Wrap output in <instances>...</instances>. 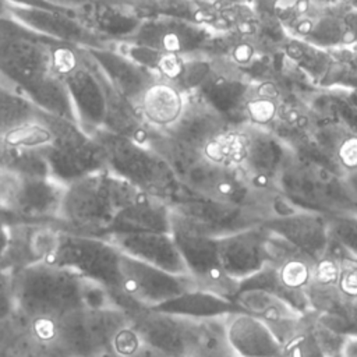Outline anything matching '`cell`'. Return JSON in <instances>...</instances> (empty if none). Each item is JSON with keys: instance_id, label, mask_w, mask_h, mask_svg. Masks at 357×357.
Returning a JSON list of instances; mask_svg holds the SVG:
<instances>
[{"instance_id": "1", "label": "cell", "mask_w": 357, "mask_h": 357, "mask_svg": "<svg viewBox=\"0 0 357 357\" xmlns=\"http://www.w3.org/2000/svg\"><path fill=\"white\" fill-rule=\"evenodd\" d=\"M10 278L14 312L38 343L64 315L85 305H112L102 289L52 264L32 265Z\"/></svg>"}, {"instance_id": "2", "label": "cell", "mask_w": 357, "mask_h": 357, "mask_svg": "<svg viewBox=\"0 0 357 357\" xmlns=\"http://www.w3.org/2000/svg\"><path fill=\"white\" fill-rule=\"evenodd\" d=\"M141 194L107 169L95 172L66 187L57 225L63 231L105 237L116 215Z\"/></svg>"}, {"instance_id": "3", "label": "cell", "mask_w": 357, "mask_h": 357, "mask_svg": "<svg viewBox=\"0 0 357 357\" xmlns=\"http://www.w3.org/2000/svg\"><path fill=\"white\" fill-rule=\"evenodd\" d=\"M344 177L346 174L332 169V165L291 155L276 187L296 209L315 212L326 218L356 213L357 206Z\"/></svg>"}, {"instance_id": "4", "label": "cell", "mask_w": 357, "mask_h": 357, "mask_svg": "<svg viewBox=\"0 0 357 357\" xmlns=\"http://www.w3.org/2000/svg\"><path fill=\"white\" fill-rule=\"evenodd\" d=\"M130 315L114 305H85L61 319L39 344L50 346L71 357H113Z\"/></svg>"}, {"instance_id": "5", "label": "cell", "mask_w": 357, "mask_h": 357, "mask_svg": "<svg viewBox=\"0 0 357 357\" xmlns=\"http://www.w3.org/2000/svg\"><path fill=\"white\" fill-rule=\"evenodd\" d=\"M91 135L102 146L106 169L114 176L169 205L180 198L174 173L151 148L105 128H98Z\"/></svg>"}, {"instance_id": "6", "label": "cell", "mask_w": 357, "mask_h": 357, "mask_svg": "<svg viewBox=\"0 0 357 357\" xmlns=\"http://www.w3.org/2000/svg\"><path fill=\"white\" fill-rule=\"evenodd\" d=\"M50 53L52 70L68 92L78 126L88 134L102 128L106 99L95 60L86 49L59 42L50 45Z\"/></svg>"}, {"instance_id": "7", "label": "cell", "mask_w": 357, "mask_h": 357, "mask_svg": "<svg viewBox=\"0 0 357 357\" xmlns=\"http://www.w3.org/2000/svg\"><path fill=\"white\" fill-rule=\"evenodd\" d=\"M39 117L52 131V141L43 148V153L53 180L67 187L88 174L106 169L102 146L77 123L42 110H39Z\"/></svg>"}, {"instance_id": "8", "label": "cell", "mask_w": 357, "mask_h": 357, "mask_svg": "<svg viewBox=\"0 0 357 357\" xmlns=\"http://www.w3.org/2000/svg\"><path fill=\"white\" fill-rule=\"evenodd\" d=\"M120 258L121 252L103 237L61 230L57 247L46 264L73 272L102 289L110 300L119 287Z\"/></svg>"}, {"instance_id": "9", "label": "cell", "mask_w": 357, "mask_h": 357, "mask_svg": "<svg viewBox=\"0 0 357 357\" xmlns=\"http://www.w3.org/2000/svg\"><path fill=\"white\" fill-rule=\"evenodd\" d=\"M64 190L52 177H32L0 169V215L7 223L57 225Z\"/></svg>"}, {"instance_id": "10", "label": "cell", "mask_w": 357, "mask_h": 357, "mask_svg": "<svg viewBox=\"0 0 357 357\" xmlns=\"http://www.w3.org/2000/svg\"><path fill=\"white\" fill-rule=\"evenodd\" d=\"M191 289L195 284L188 275H174L121 254L119 287L110 303L130 314L153 310Z\"/></svg>"}, {"instance_id": "11", "label": "cell", "mask_w": 357, "mask_h": 357, "mask_svg": "<svg viewBox=\"0 0 357 357\" xmlns=\"http://www.w3.org/2000/svg\"><path fill=\"white\" fill-rule=\"evenodd\" d=\"M170 206V218L213 238L261 226L272 215L254 204H234L201 198H180Z\"/></svg>"}, {"instance_id": "12", "label": "cell", "mask_w": 357, "mask_h": 357, "mask_svg": "<svg viewBox=\"0 0 357 357\" xmlns=\"http://www.w3.org/2000/svg\"><path fill=\"white\" fill-rule=\"evenodd\" d=\"M170 234L183 258L187 275L192 279L195 287L233 300L238 282L223 272L216 238L199 234L172 218Z\"/></svg>"}, {"instance_id": "13", "label": "cell", "mask_w": 357, "mask_h": 357, "mask_svg": "<svg viewBox=\"0 0 357 357\" xmlns=\"http://www.w3.org/2000/svg\"><path fill=\"white\" fill-rule=\"evenodd\" d=\"M128 315L139 339L165 357H195L205 319H188L153 310Z\"/></svg>"}, {"instance_id": "14", "label": "cell", "mask_w": 357, "mask_h": 357, "mask_svg": "<svg viewBox=\"0 0 357 357\" xmlns=\"http://www.w3.org/2000/svg\"><path fill=\"white\" fill-rule=\"evenodd\" d=\"M56 43L36 32L13 35L0 40V77L25 93L52 74L50 45Z\"/></svg>"}, {"instance_id": "15", "label": "cell", "mask_w": 357, "mask_h": 357, "mask_svg": "<svg viewBox=\"0 0 357 357\" xmlns=\"http://www.w3.org/2000/svg\"><path fill=\"white\" fill-rule=\"evenodd\" d=\"M240 128L244 138V148L237 169L248 185L257 188L276 187V181L291 153L266 127L250 123Z\"/></svg>"}, {"instance_id": "16", "label": "cell", "mask_w": 357, "mask_h": 357, "mask_svg": "<svg viewBox=\"0 0 357 357\" xmlns=\"http://www.w3.org/2000/svg\"><path fill=\"white\" fill-rule=\"evenodd\" d=\"M206 28L194 20L152 17L142 20L124 42L160 53L191 54L208 42L209 31Z\"/></svg>"}, {"instance_id": "17", "label": "cell", "mask_w": 357, "mask_h": 357, "mask_svg": "<svg viewBox=\"0 0 357 357\" xmlns=\"http://www.w3.org/2000/svg\"><path fill=\"white\" fill-rule=\"evenodd\" d=\"M60 233L61 229L54 223H8L7 244L0 257V272L13 276L32 265L49 262L57 247Z\"/></svg>"}, {"instance_id": "18", "label": "cell", "mask_w": 357, "mask_h": 357, "mask_svg": "<svg viewBox=\"0 0 357 357\" xmlns=\"http://www.w3.org/2000/svg\"><path fill=\"white\" fill-rule=\"evenodd\" d=\"M10 17L25 28L59 43L81 49H107L114 45L86 28L74 11L10 4Z\"/></svg>"}, {"instance_id": "19", "label": "cell", "mask_w": 357, "mask_h": 357, "mask_svg": "<svg viewBox=\"0 0 357 357\" xmlns=\"http://www.w3.org/2000/svg\"><path fill=\"white\" fill-rule=\"evenodd\" d=\"M271 234L284 240L318 262L331 243L328 218L308 211H291L278 215L261 225Z\"/></svg>"}, {"instance_id": "20", "label": "cell", "mask_w": 357, "mask_h": 357, "mask_svg": "<svg viewBox=\"0 0 357 357\" xmlns=\"http://www.w3.org/2000/svg\"><path fill=\"white\" fill-rule=\"evenodd\" d=\"M268 230L255 226L216 238L223 272L236 282L259 272L268 262Z\"/></svg>"}, {"instance_id": "21", "label": "cell", "mask_w": 357, "mask_h": 357, "mask_svg": "<svg viewBox=\"0 0 357 357\" xmlns=\"http://www.w3.org/2000/svg\"><path fill=\"white\" fill-rule=\"evenodd\" d=\"M121 254L174 275H187L170 233H113L106 237Z\"/></svg>"}, {"instance_id": "22", "label": "cell", "mask_w": 357, "mask_h": 357, "mask_svg": "<svg viewBox=\"0 0 357 357\" xmlns=\"http://www.w3.org/2000/svg\"><path fill=\"white\" fill-rule=\"evenodd\" d=\"M229 120L206 102L187 100L177 121L165 130L173 139L187 148L202 149L219 134L226 131Z\"/></svg>"}, {"instance_id": "23", "label": "cell", "mask_w": 357, "mask_h": 357, "mask_svg": "<svg viewBox=\"0 0 357 357\" xmlns=\"http://www.w3.org/2000/svg\"><path fill=\"white\" fill-rule=\"evenodd\" d=\"M110 85L134 106L142 92L158 78L151 70L142 67L119 49H86Z\"/></svg>"}, {"instance_id": "24", "label": "cell", "mask_w": 357, "mask_h": 357, "mask_svg": "<svg viewBox=\"0 0 357 357\" xmlns=\"http://www.w3.org/2000/svg\"><path fill=\"white\" fill-rule=\"evenodd\" d=\"M225 333L236 357H284L283 346L258 318L234 312L223 319Z\"/></svg>"}, {"instance_id": "25", "label": "cell", "mask_w": 357, "mask_h": 357, "mask_svg": "<svg viewBox=\"0 0 357 357\" xmlns=\"http://www.w3.org/2000/svg\"><path fill=\"white\" fill-rule=\"evenodd\" d=\"M231 301L241 312L262 321L282 344L298 328L304 315L279 297L264 290H240Z\"/></svg>"}, {"instance_id": "26", "label": "cell", "mask_w": 357, "mask_h": 357, "mask_svg": "<svg viewBox=\"0 0 357 357\" xmlns=\"http://www.w3.org/2000/svg\"><path fill=\"white\" fill-rule=\"evenodd\" d=\"M74 15L86 28L113 45L130 38L142 21L116 0H96L74 10Z\"/></svg>"}, {"instance_id": "27", "label": "cell", "mask_w": 357, "mask_h": 357, "mask_svg": "<svg viewBox=\"0 0 357 357\" xmlns=\"http://www.w3.org/2000/svg\"><path fill=\"white\" fill-rule=\"evenodd\" d=\"M185 93L173 82L156 78L139 96L135 107L148 127L167 130L185 106Z\"/></svg>"}, {"instance_id": "28", "label": "cell", "mask_w": 357, "mask_h": 357, "mask_svg": "<svg viewBox=\"0 0 357 357\" xmlns=\"http://www.w3.org/2000/svg\"><path fill=\"white\" fill-rule=\"evenodd\" d=\"M170 233V206L162 199L141 194L114 218L106 236L113 233ZM105 236V237H106Z\"/></svg>"}, {"instance_id": "29", "label": "cell", "mask_w": 357, "mask_h": 357, "mask_svg": "<svg viewBox=\"0 0 357 357\" xmlns=\"http://www.w3.org/2000/svg\"><path fill=\"white\" fill-rule=\"evenodd\" d=\"M153 311L198 321L225 318L230 314L241 312L231 300L197 287L183 291L158 305Z\"/></svg>"}, {"instance_id": "30", "label": "cell", "mask_w": 357, "mask_h": 357, "mask_svg": "<svg viewBox=\"0 0 357 357\" xmlns=\"http://www.w3.org/2000/svg\"><path fill=\"white\" fill-rule=\"evenodd\" d=\"M24 95L39 110L77 123V116L68 92L61 79L53 71L42 82L28 89Z\"/></svg>"}, {"instance_id": "31", "label": "cell", "mask_w": 357, "mask_h": 357, "mask_svg": "<svg viewBox=\"0 0 357 357\" xmlns=\"http://www.w3.org/2000/svg\"><path fill=\"white\" fill-rule=\"evenodd\" d=\"M39 109L20 91L0 82V135L38 117Z\"/></svg>"}, {"instance_id": "32", "label": "cell", "mask_w": 357, "mask_h": 357, "mask_svg": "<svg viewBox=\"0 0 357 357\" xmlns=\"http://www.w3.org/2000/svg\"><path fill=\"white\" fill-rule=\"evenodd\" d=\"M38 343L14 314L0 319V357H35Z\"/></svg>"}, {"instance_id": "33", "label": "cell", "mask_w": 357, "mask_h": 357, "mask_svg": "<svg viewBox=\"0 0 357 357\" xmlns=\"http://www.w3.org/2000/svg\"><path fill=\"white\" fill-rule=\"evenodd\" d=\"M14 314L11 278L0 272V319Z\"/></svg>"}, {"instance_id": "34", "label": "cell", "mask_w": 357, "mask_h": 357, "mask_svg": "<svg viewBox=\"0 0 357 357\" xmlns=\"http://www.w3.org/2000/svg\"><path fill=\"white\" fill-rule=\"evenodd\" d=\"M336 357H357V332L340 335Z\"/></svg>"}, {"instance_id": "35", "label": "cell", "mask_w": 357, "mask_h": 357, "mask_svg": "<svg viewBox=\"0 0 357 357\" xmlns=\"http://www.w3.org/2000/svg\"><path fill=\"white\" fill-rule=\"evenodd\" d=\"M46 4L57 8V10H63V11H74L79 7H84L89 3H93L96 0H42Z\"/></svg>"}, {"instance_id": "36", "label": "cell", "mask_w": 357, "mask_h": 357, "mask_svg": "<svg viewBox=\"0 0 357 357\" xmlns=\"http://www.w3.org/2000/svg\"><path fill=\"white\" fill-rule=\"evenodd\" d=\"M119 357H165L162 353H159L158 350H155L153 347L145 344L142 340L130 351H127L123 356Z\"/></svg>"}, {"instance_id": "37", "label": "cell", "mask_w": 357, "mask_h": 357, "mask_svg": "<svg viewBox=\"0 0 357 357\" xmlns=\"http://www.w3.org/2000/svg\"><path fill=\"white\" fill-rule=\"evenodd\" d=\"M38 343V342H36ZM35 357H71L68 354H64L50 346H46V344H39L38 343V347H36V354Z\"/></svg>"}, {"instance_id": "38", "label": "cell", "mask_w": 357, "mask_h": 357, "mask_svg": "<svg viewBox=\"0 0 357 357\" xmlns=\"http://www.w3.org/2000/svg\"><path fill=\"white\" fill-rule=\"evenodd\" d=\"M7 237H8V223L0 216V257L4 252L6 244H7Z\"/></svg>"}, {"instance_id": "39", "label": "cell", "mask_w": 357, "mask_h": 357, "mask_svg": "<svg viewBox=\"0 0 357 357\" xmlns=\"http://www.w3.org/2000/svg\"><path fill=\"white\" fill-rule=\"evenodd\" d=\"M10 17V3L0 0V18Z\"/></svg>"}, {"instance_id": "40", "label": "cell", "mask_w": 357, "mask_h": 357, "mask_svg": "<svg viewBox=\"0 0 357 357\" xmlns=\"http://www.w3.org/2000/svg\"><path fill=\"white\" fill-rule=\"evenodd\" d=\"M0 82H4V81H3V79H1V77H0ZM6 84H7V82H6Z\"/></svg>"}, {"instance_id": "41", "label": "cell", "mask_w": 357, "mask_h": 357, "mask_svg": "<svg viewBox=\"0 0 357 357\" xmlns=\"http://www.w3.org/2000/svg\"><path fill=\"white\" fill-rule=\"evenodd\" d=\"M356 213H357V212H356Z\"/></svg>"}]
</instances>
